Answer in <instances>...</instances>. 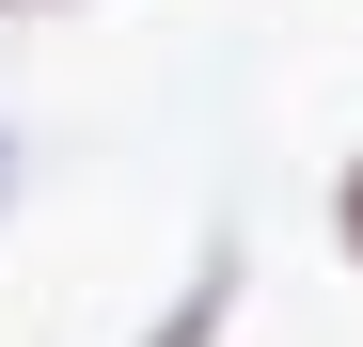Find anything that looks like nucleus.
<instances>
[{
  "mask_svg": "<svg viewBox=\"0 0 363 347\" xmlns=\"http://www.w3.org/2000/svg\"><path fill=\"white\" fill-rule=\"evenodd\" d=\"M221 316H237V237H206V268H190V300H174L143 347H221Z\"/></svg>",
  "mask_w": 363,
  "mask_h": 347,
  "instance_id": "nucleus-1",
  "label": "nucleus"
},
{
  "mask_svg": "<svg viewBox=\"0 0 363 347\" xmlns=\"http://www.w3.org/2000/svg\"><path fill=\"white\" fill-rule=\"evenodd\" d=\"M332 237H347V253H363V158H347V174H332Z\"/></svg>",
  "mask_w": 363,
  "mask_h": 347,
  "instance_id": "nucleus-2",
  "label": "nucleus"
},
{
  "mask_svg": "<svg viewBox=\"0 0 363 347\" xmlns=\"http://www.w3.org/2000/svg\"><path fill=\"white\" fill-rule=\"evenodd\" d=\"M0 190H16V142H0Z\"/></svg>",
  "mask_w": 363,
  "mask_h": 347,
  "instance_id": "nucleus-4",
  "label": "nucleus"
},
{
  "mask_svg": "<svg viewBox=\"0 0 363 347\" xmlns=\"http://www.w3.org/2000/svg\"><path fill=\"white\" fill-rule=\"evenodd\" d=\"M0 16H64V0H0Z\"/></svg>",
  "mask_w": 363,
  "mask_h": 347,
  "instance_id": "nucleus-3",
  "label": "nucleus"
}]
</instances>
